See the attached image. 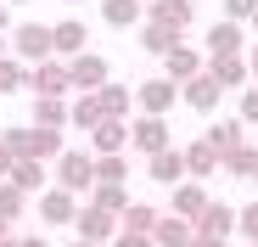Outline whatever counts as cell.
<instances>
[{
  "label": "cell",
  "mask_w": 258,
  "mask_h": 247,
  "mask_svg": "<svg viewBox=\"0 0 258 247\" xmlns=\"http://www.w3.org/2000/svg\"><path fill=\"white\" fill-rule=\"evenodd\" d=\"M68 6H79V0H68Z\"/></svg>",
  "instance_id": "50"
},
{
  "label": "cell",
  "mask_w": 258,
  "mask_h": 247,
  "mask_svg": "<svg viewBox=\"0 0 258 247\" xmlns=\"http://www.w3.org/2000/svg\"><path fill=\"white\" fill-rule=\"evenodd\" d=\"M202 141H213V152H219V157L241 152V146H247V141H241V118H219V124H213V130H208Z\"/></svg>",
  "instance_id": "23"
},
{
  "label": "cell",
  "mask_w": 258,
  "mask_h": 247,
  "mask_svg": "<svg viewBox=\"0 0 258 247\" xmlns=\"http://www.w3.org/2000/svg\"><path fill=\"white\" fill-rule=\"evenodd\" d=\"M241 45H247V34H241V23L219 17V23L208 28V56H241Z\"/></svg>",
  "instance_id": "14"
},
{
  "label": "cell",
  "mask_w": 258,
  "mask_h": 247,
  "mask_svg": "<svg viewBox=\"0 0 258 247\" xmlns=\"http://www.w3.org/2000/svg\"><path fill=\"white\" fill-rule=\"evenodd\" d=\"M152 236H157V247H191V241H197V225L180 219V214H163V225H157Z\"/></svg>",
  "instance_id": "22"
},
{
  "label": "cell",
  "mask_w": 258,
  "mask_h": 247,
  "mask_svg": "<svg viewBox=\"0 0 258 247\" xmlns=\"http://www.w3.org/2000/svg\"><path fill=\"white\" fill-rule=\"evenodd\" d=\"M236 225H241V214H236V208H225V202H208L202 219H197V236H230Z\"/></svg>",
  "instance_id": "20"
},
{
  "label": "cell",
  "mask_w": 258,
  "mask_h": 247,
  "mask_svg": "<svg viewBox=\"0 0 258 247\" xmlns=\"http://www.w3.org/2000/svg\"><path fill=\"white\" fill-rule=\"evenodd\" d=\"M0 247H23V236H6V241H0Z\"/></svg>",
  "instance_id": "46"
},
{
  "label": "cell",
  "mask_w": 258,
  "mask_h": 247,
  "mask_svg": "<svg viewBox=\"0 0 258 247\" xmlns=\"http://www.w3.org/2000/svg\"><path fill=\"white\" fill-rule=\"evenodd\" d=\"M6 6H23V0H6Z\"/></svg>",
  "instance_id": "48"
},
{
  "label": "cell",
  "mask_w": 258,
  "mask_h": 247,
  "mask_svg": "<svg viewBox=\"0 0 258 247\" xmlns=\"http://www.w3.org/2000/svg\"><path fill=\"white\" fill-rule=\"evenodd\" d=\"M247 62H252V85H258V45H252V51H247Z\"/></svg>",
  "instance_id": "43"
},
{
  "label": "cell",
  "mask_w": 258,
  "mask_h": 247,
  "mask_svg": "<svg viewBox=\"0 0 258 247\" xmlns=\"http://www.w3.org/2000/svg\"><path fill=\"white\" fill-rule=\"evenodd\" d=\"M17 163H23V157H17L6 141H0V180H12V174H17Z\"/></svg>",
  "instance_id": "39"
},
{
  "label": "cell",
  "mask_w": 258,
  "mask_h": 247,
  "mask_svg": "<svg viewBox=\"0 0 258 247\" xmlns=\"http://www.w3.org/2000/svg\"><path fill=\"white\" fill-rule=\"evenodd\" d=\"M247 241H258V202H247V208H241V225H236Z\"/></svg>",
  "instance_id": "36"
},
{
  "label": "cell",
  "mask_w": 258,
  "mask_h": 247,
  "mask_svg": "<svg viewBox=\"0 0 258 247\" xmlns=\"http://www.w3.org/2000/svg\"><path fill=\"white\" fill-rule=\"evenodd\" d=\"M123 141H129V118H107L101 130L90 135V152H96V157H118Z\"/></svg>",
  "instance_id": "18"
},
{
  "label": "cell",
  "mask_w": 258,
  "mask_h": 247,
  "mask_svg": "<svg viewBox=\"0 0 258 247\" xmlns=\"http://www.w3.org/2000/svg\"><path fill=\"white\" fill-rule=\"evenodd\" d=\"M39 219L45 225H79V197L51 186V191H39Z\"/></svg>",
  "instance_id": "7"
},
{
  "label": "cell",
  "mask_w": 258,
  "mask_h": 247,
  "mask_svg": "<svg viewBox=\"0 0 258 247\" xmlns=\"http://www.w3.org/2000/svg\"><path fill=\"white\" fill-rule=\"evenodd\" d=\"M129 146H135V152H146V157L168 152V118H152V112L129 118Z\"/></svg>",
  "instance_id": "4"
},
{
  "label": "cell",
  "mask_w": 258,
  "mask_h": 247,
  "mask_svg": "<svg viewBox=\"0 0 258 247\" xmlns=\"http://www.w3.org/2000/svg\"><path fill=\"white\" fill-rule=\"evenodd\" d=\"M101 17H107L112 28H135V23L146 17V0H101Z\"/></svg>",
  "instance_id": "25"
},
{
  "label": "cell",
  "mask_w": 258,
  "mask_h": 247,
  "mask_svg": "<svg viewBox=\"0 0 258 247\" xmlns=\"http://www.w3.org/2000/svg\"><path fill=\"white\" fill-rule=\"evenodd\" d=\"M23 208H28V191H17L12 180H0V219L17 225V219H23Z\"/></svg>",
  "instance_id": "30"
},
{
  "label": "cell",
  "mask_w": 258,
  "mask_h": 247,
  "mask_svg": "<svg viewBox=\"0 0 258 247\" xmlns=\"http://www.w3.org/2000/svg\"><path fill=\"white\" fill-rule=\"evenodd\" d=\"M202 68H208V62H202V51H197V45H185V39H180V45L163 56V73L174 79V85H191V79H197Z\"/></svg>",
  "instance_id": "10"
},
{
  "label": "cell",
  "mask_w": 258,
  "mask_h": 247,
  "mask_svg": "<svg viewBox=\"0 0 258 247\" xmlns=\"http://www.w3.org/2000/svg\"><path fill=\"white\" fill-rule=\"evenodd\" d=\"M6 236H17V230H12V225H6V219H0V241H6Z\"/></svg>",
  "instance_id": "45"
},
{
  "label": "cell",
  "mask_w": 258,
  "mask_h": 247,
  "mask_svg": "<svg viewBox=\"0 0 258 247\" xmlns=\"http://www.w3.org/2000/svg\"><path fill=\"white\" fill-rule=\"evenodd\" d=\"M191 247H230V236H197Z\"/></svg>",
  "instance_id": "40"
},
{
  "label": "cell",
  "mask_w": 258,
  "mask_h": 247,
  "mask_svg": "<svg viewBox=\"0 0 258 247\" xmlns=\"http://www.w3.org/2000/svg\"><path fill=\"white\" fill-rule=\"evenodd\" d=\"M180 101V85L168 73H157V79H146V85H135V107L141 112H152V118H168V107Z\"/></svg>",
  "instance_id": "3"
},
{
  "label": "cell",
  "mask_w": 258,
  "mask_h": 247,
  "mask_svg": "<svg viewBox=\"0 0 258 247\" xmlns=\"http://www.w3.org/2000/svg\"><path fill=\"white\" fill-rule=\"evenodd\" d=\"M208 73L219 79L225 90H241V85H252V62H247V56H208Z\"/></svg>",
  "instance_id": "16"
},
{
  "label": "cell",
  "mask_w": 258,
  "mask_h": 247,
  "mask_svg": "<svg viewBox=\"0 0 258 247\" xmlns=\"http://www.w3.org/2000/svg\"><path fill=\"white\" fill-rule=\"evenodd\" d=\"M191 0H146V23H163V28H174V34H185L191 28Z\"/></svg>",
  "instance_id": "12"
},
{
  "label": "cell",
  "mask_w": 258,
  "mask_h": 247,
  "mask_svg": "<svg viewBox=\"0 0 258 247\" xmlns=\"http://www.w3.org/2000/svg\"><path fill=\"white\" fill-rule=\"evenodd\" d=\"M112 247H157V236H141V230H118Z\"/></svg>",
  "instance_id": "37"
},
{
  "label": "cell",
  "mask_w": 258,
  "mask_h": 247,
  "mask_svg": "<svg viewBox=\"0 0 258 247\" xmlns=\"http://www.w3.org/2000/svg\"><path fill=\"white\" fill-rule=\"evenodd\" d=\"M12 186H17V191H51V186H45V163L23 157V163H17V174H12Z\"/></svg>",
  "instance_id": "31"
},
{
  "label": "cell",
  "mask_w": 258,
  "mask_h": 247,
  "mask_svg": "<svg viewBox=\"0 0 258 247\" xmlns=\"http://www.w3.org/2000/svg\"><path fill=\"white\" fill-rule=\"evenodd\" d=\"M0 56H12V39H6V34H0Z\"/></svg>",
  "instance_id": "44"
},
{
  "label": "cell",
  "mask_w": 258,
  "mask_h": 247,
  "mask_svg": "<svg viewBox=\"0 0 258 247\" xmlns=\"http://www.w3.org/2000/svg\"><path fill=\"white\" fill-rule=\"evenodd\" d=\"M96 96H101V112H107V118H129V107H135V90L112 85V79H107V85H101Z\"/></svg>",
  "instance_id": "28"
},
{
  "label": "cell",
  "mask_w": 258,
  "mask_h": 247,
  "mask_svg": "<svg viewBox=\"0 0 258 247\" xmlns=\"http://www.w3.org/2000/svg\"><path fill=\"white\" fill-rule=\"evenodd\" d=\"M252 180H258V169H252Z\"/></svg>",
  "instance_id": "51"
},
{
  "label": "cell",
  "mask_w": 258,
  "mask_h": 247,
  "mask_svg": "<svg viewBox=\"0 0 258 247\" xmlns=\"http://www.w3.org/2000/svg\"><path fill=\"white\" fill-rule=\"evenodd\" d=\"M252 169H258V146H241L225 157V174H236V180H252Z\"/></svg>",
  "instance_id": "34"
},
{
  "label": "cell",
  "mask_w": 258,
  "mask_h": 247,
  "mask_svg": "<svg viewBox=\"0 0 258 247\" xmlns=\"http://www.w3.org/2000/svg\"><path fill=\"white\" fill-rule=\"evenodd\" d=\"M123 230H141V236H152L157 225H163V214L152 208V202H129V208H123V219H118Z\"/></svg>",
  "instance_id": "27"
},
{
  "label": "cell",
  "mask_w": 258,
  "mask_h": 247,
  "mask_svg": "<svg viewBox=\"0 0 258 247\" xmlns=\"http://www.w3.org/2000/svg\"><path fill=\"white\" fill-rule=\"evenodd\" d=\"M252 247H258V241H252Z\"/></svg>",
  "instance_id": "52"
},
{
  "label": "cell",
  "mask_w": 258,
  "mask_h": 247,
  "mask_svg": "<svg viewBox=\"0 0 258 247\" xmlns=\"http://www.w3.org/2000/svg\"><path fill=\"white\" fill-rule=\"evenodd\" d=\"M252 12H258V0H225V17L230 23H252Z\"/></svg>",
  "instance_id": "35"
},
{
  "label": "cell",
  "mask_w": 258,
  "mask_h": 247,
  "mask_svg": "<svg viewBox=\"0 0 258 247\" xmlns=\"http://www.w3.org/2000/svg\"><path fill=\"white\" fill-rule=\"evenodd\" d=\"M208 202H213V197H208L197 180H185V186H174V191H168V214H180V219H191V225H197Z\"/></svg>",
  "instance_id": "13"
},
{
  "label": "cell",
  "mask_w": 258,
  "mask_h": 247,
  "mask_svg": "<svg viewBox=\"0 0 258 247\" xmlns=\"http://www.w3.org/2000/svg\"><path fill=\"white\" fill-rule=\"evenodd\" d=\"M28 90H34V96H68V90H73V73H68V62H62V56H51V62L28 68Z\"/></svg>",
  "instance_id": "5"
},
{
  "label": "cell",
  "mask_w": 258,
  "mask_h": 247,
  "mask_svg": "<svg viewBox=\"0 0 258 247\" xmlns=\"http://www.w3.org/2000/svg\"><path fill=\"white\" fill-rule=\"evenodd\" d=\"M123 180H129L123 152H118V157H96V186H123Z\"/></svg>",
  "instance_id": "32"
},
{
  "label": "cell",
  "mask_w": 258,
  "mask_h": 247,
  "mask_svg": "<svg viewBox=\"0 0 258 247\" xmlns=\"http://www.w3.org/2000/svg\"><path fill=\"white\" fill-rule=\"evenodd\" d=\"M180 45V34L174 28H163V23H141V51H152V56H168Z\"/></svg>",
  "instance_id": "26"
},
{
  "label": "cell",
  "mask_w": 258,
  "mask_h": 247,
  "mask_svg": "<svg viewBox=\"0 0 258 247\" xmlns=\"http://www.w3.org/2000/svg\"><path fill=\"white\" fill-rule=\"evenodd\" d=\"M219 96H225V85H219L208 68L191 79V85H180V101H185V107H197V112H213V107H219Z\"/></svg>",
  "instance_id": "9"
},
{
  "label": "cell",
  "mask_w": 258,
  "mask_h": 247,
  "mask_svg": "<svg viewBox=\"0 0 258 247\" xmlns=\"http://www.w3.org/2000/svg\"><path fill=\"white\" fill-rule=\"evenodd\" d=\"M241 124H258V85L241 90Z\"/></svg>",
  "instance_id": "38"
},
{
  "label": "cell",
  "mask_w": 258,
  "mask_h": 247,
  "mask_svg": "<svg viewBox=\"0 0 258 247\" xmlns=\"http://www.w3.org/2000/svg\"><path fill=\"white\" fill-rule=\"evenodd\" d=\"M118 214H107V208H96V202H84V208H79V241H118Z\"/></svg>",
  "instance_id": "6"
},
{
  "label": "cell",
  "mask_w": 258,
  "mask_h": 247,
  "mask_svg": "<svg viewBox=\"0 0 258 247\" xmlns=\"http://www.w3.org/2000/svg\"><path fill=\"white\" fill-rule=\"evenodd\" d=\"M23 247H51V241L45 236H23Z\"/></svg>",
  "instance_id": "42"
},
{
  "label": "cell",
  "mask_w": 258,
  "mask_h": 247,
  "mask_svg": "<svg viewBox=\"0 0 258 247\" xmlns=\"http://www.w3.org/2000/svg\"><path fill=\"white\" fill-rule=\"evenodd\" d=\"M90 202H96V208H107V214H118V219H123V208H129L123 186H96V191H90Z\"/></svg>",
  "instance_id": "33"
},
{
  "label": "cell",
  "mask_w": 258,
  "mask_h": 247,
  "mask_svg": "<svg viewBox=\"0 0 258 247\" xmlns=\"http://www.w3.org/2000/svg\"><path fill=\"white\" fill-rule=\"evenodd\" d=\"M12 28V6H6V0H0V34H6Z\"/></svg>",
  "instance_id": "41"
},
{
  "label": "cell",
  "mask_w": 258,
  "mask_h": 247,
  "mask_svg": "<svg viewBox=\"0 0 258 247\" xmlns=\"http://www.w3.org/2000/svg\"><path fill=\"white\" fill-rule=\"evenodd\" d=\"M12 56L28 62V68L51 62V56H56V28H51V23H17V28H12Z\"/></svg>",
  "instance_id": "1"
},
{
  "label": "cell",
  "mask_w": 258,
  "mask_h": 247,
  "mask_svg": "<svg viewBox=\"0 0 258 247\" xmlns=\"http://www.w3.org/2000/svg\"><path fill=\"white\" fill-rule=\"evenodd\" d=\"M101 124H107V112H101V96H96V90L73 96V130H79V135H96Z\"/></svg>",
  "instance_id": "19"
},
{
  "label": "cell",
  "mask_w": 258,
  "mask_h": 247,
  "mask_svg": "<svg viewBox=\"0 0 258 247\" xmlns=\"http://www.w3.org/2000/svg\"><path fill=\"white\" fill-rule=\"evenodd\" d=\"M185 169H191V180H208L213 169H225V157L213 152V141H191L185 146Z\"/></svg>",
  "instance_id": "21"
},
{
  "label": "cell",
  "mask_w": 258,
  "mask_h": 247,
  "mask_svg": "<svg viewBox=\"0 0 258 247\" xmlns=\"http://www.w3.org/2000/svg\"><path fill=\"white\" fill-rule=\"evenodd\" d=\"M73 247H96V241H73Z\"/></svg>",
  "instance_id": "47"
},
{
  "label": "cell",
  "mask_w": 258,
  "mask_h": 247,
  "mask_svg": "<svg viewBox=\"0 0 258 247\" xmlns=\"http://www.w3.org/2000/svg\"><path fill=\"white\" fill-rule=\"evenodd\" d=\"M51 28H56V56H62V62L84 56V45H90V34H84V23H79V17H62V23H51Z\"/></svg>",
  "instance_id": "17"
},
{
  "label": "cell",
  "mask_w": 258,
  "mask_h": 247,
  "mask_svg": "<svg viewBox=\"0 0 258 247\" xmlns=\"http://www.w3.org/2000/svg\"><path fill=\"white\" fill-rule=\"evenodd\" d=\"M17 90H28V62L0 56V96H17Z\"/></svg>",
  "instance_id": "29"
},
{
  "label": "cell",
  "mask_w": 258,
  "mask_h": 247,
  "mask_svg": "<svg viewBox=\"0 0 258 247\" xmlns=\"http://www.w3.org/2000/svg\"><path fill=\"white\" fill-rule=\"evenodd\" d=\"M68 73H73V90H79V96H84V90H101V85H107V56L84 51V56L68 62Z\"/></svg>",
  "instance_id": "11"
},
{
  "label": "cell",
  "mask_w": 258,
  "mask_h": 247,
  "mask_svg": "<svg viewBox=\"0 0 258 247\" xmlns=\"http://www.w3.org/2000/svg\"><path fill=\"white\" fill-rule=\"evenodd\" d=\"M146 174H152L157 186H168V191H174V186H185V180H191V169H185V152H174V146H168V152L146 157Z\"/></svg>",
  "instance_id": "8"
},
{
  "label": "cell",
  "mask_w": 258,
  "mask_h": 247,
  "mask_svg": "<svg viewBox=\"0 0 258 247\" xmlns=\"http://www.w3.org/2000/svg\"><path fill=\"white\" fill-rule=\"evenodd\" d=\"M62 130H39V124H28V157L34 163H45V157H62Z\"/></svg>",
  "instance_id": "24"
},
{
  "label": "cell",
  "mask_w": 258,
  "mask_h": 247,
  "mask_svg": "<svg viewBox=\"0 0 258 247\" xmlns=\"http://www.w3.org/2000/svg\"><path fill=\"white\" fill-rule=\"evenodd\" d=\"M34 124H39V130H73V101H62V96H34Z\"/></svg>",
  "instance_id": "15"
},
{
  "label": "cell",
  "mask_w": 258,
  "mask_h": 247,
  "mask_svg": "<svg viewBox=\"0 0 258 247\" xmlns=\"http://www.w3.org/2000/svg\"><path fill=\"white\" fill-rule=\"evenodd\" d=\"M51 186H62V191H96V152H62L56 157V180Z\"/></svg>",
  "instance_id": "2"
},
{
  "label": "cell",
  "mask_w": 258,
  "mask_h": 247,
  "mask_svg": "<svg viewBox=\"0 0 258 247\" xmlns=\"http://www.w3.org/2000/svg\"><path fill=\"white\" fill-rule=\"evenodd\" d=\"M252 28H258V12H252Z\"/></svg>",
  "instance_id": "49"
}]
</instances>
